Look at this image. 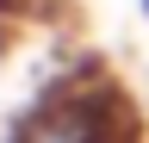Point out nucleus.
Returning a JSON list of instances; mask_svg holds the SVG:
<instances>
[{
	"mask_svg": "<svg viewBox=\"0 0 149 143\" xmlns=\"http://www.w3.org/2000/svg\"><path fill=\"white\" fill-rule=\"evenodd\" d=\"M0 143H149V118L124 75H112L100 56H81L50 87H37Z\"/></svg>",
	"mask_w": 149,
	"mask_h": 143,
	"instance_id": "1",
	"label": "nucleus"
},
{
	"mask_svg": "<svg viewBox=\"0 0 149 143\" xmlns=\"http://www.w3.org/2000/svg\"><path fill=\"white\" fill-rule=\"evenodd\" d=\"M37 6H44V0H0V25H25Z\"/></svg>",
	"mask_w": 149,
	"mask_h": 143,
	"instance_id": "2",
	"label": "nucleus"
},
{
	"mask_svg": "<svg viewBox=\"0 0 149 143\" xmlns=\"http://www.w3.org/2000/svg\"><path fill=\"white\" fill-rule=\"evenodd\" d=\"M143 19H149V0H143Z\"/></svg>",
	"mask_w": 149,
	"mask_h": 143,
	"instance_id": "3",
	"label": "nucleus"
}]
</instances>
